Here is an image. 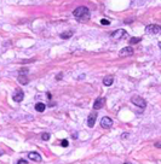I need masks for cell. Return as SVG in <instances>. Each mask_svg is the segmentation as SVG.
<instances>
[{"instance_id": "1", "label": "cell", "mask_w": 161, "mask_h": 164, "mask_svg": "<svg viewBox=\"0 0 161 164\" xmlns=\"http://www.w3.org/2000/svg\"><path fill=\"white\" fill-rule=\"evenodd\" d=\"M73 16L80 22H85V21L90 20L91 14H90V10L86 6H80V8H76L73 11Z\"/></svg>"}, {"instance_id": "2", "label": "cell", "mask_w": 161, "mask_h": 164, "mask_svg": "<svg viewBox=\"0 0 161 164\" xmlns=\"http://www.w3.org/2000/svg\"><path fill=\"white\" fill-rule=\"evenodd\" d=\"M145 32H147L148 34H150V35L161 34V26H157V24H149V26H147Z\"/></svg>"}, {"instance_id": "3", "label": "cell", "mask_w": 161, "mask_h": 164, "mask_svg": "<svg viewBox=\"0 0 161 164\" xmlns=\"http://www.w3.org/2000/svg\"><path fill=\"white\" fill-rule=\"evenodd\" d=\"M112 39H115V40H121V39H125V38H128V34L125 29H118L115 30L112 35Z\"/></svg>"}, {"instance_id": "4", "label": "cell", "mask_w": 161, "mask_h": 164, "mask_svg": "<svg viewBox=\"0 0 161 164\" xmlns=\"http://www.w3.org/2000/svg\"><path fill=\"white\" fill-rule=\"evenodd\" d=\"M131 102L136 105V106H138V108H140V109H145V106H147V102L142 98V97H132L131 98Z\"/></svg>"}, {"instance_id": "5", "label": "cell", "mask_w": 161, "mask_h": 164, "mask_svg": "<svg viewBox=\"0 0 161 164\" xmlns=\"http://www.w3.org/2000/svg\"><path fill=\"white\" fill-rule=\"evenodd\" d=\"M23 98H24L23 91H22V90H16V92H15L14 96H12V99H14L16 103H21V102L23 100Z\"/></svg>"}, {"instance_id": "6", "label": "cell", "mask_w": 161, "mask_h": 164, "mask_svg": "<svg viewBox=\"0 0 161 164\" xmlns=\"http://www.w3.org/2000/svg\"><path fill=\"white\" fill-rule=\"evenodd\" d=\"M104 104H106V98H103V97L97 98L96 102L93 103V109L95 110H99V109H102L104 106Z\"/></svg>"}, {"instance_id": "7", "label": "cell", "mask_w": 161, "mask_h": 164, "mask_svg": "<svg viewBox=\"0 0 161 164\" xmlns=\"http://www.w3.org/2000/svg\"><path fill=\"white\" fill-rule=\"evenodd\" d=\"M96 120H97V112H91L90 116H89V118H87V126H89L90 128L95 127Z\"/></svg>"}, {"instance_id": "8", "label": "cell", "mask_w": 161, "mask_h": 164, "mask_svg": "<svg viewBox=\"0 0 161 164\" xmlns=\"http://www.w3.org/2000/svg\"><path fill=\"white\" fill-rule=\"evenodd\" d=\"M119 54H120L121 57H124V56H132V54H133V48L130 47V46L124 47V48H121V51L119 52Z\"/></svg>"}, {"instance_id": "9", "label": "cell", "mask_w": 161, "mask_h": 164, "mask_svg": "<svg viewBox=\"0 0 161 164\" xmlns=\"http://www.w3.org/2000/svg\"><path fill=\"white\" fill-rule=\"evenodd\" d=\"M101 126L103 127V128H110L112 126H113V121L109 118V117H103L102 120H101Z\"/></svg>"}, {"instance_id": "10", "label": "cell", "mask_w": 161, "mask_h": 164, "mask_svg": "<svg viewBox=\"0 0 161 164\" xmlns=\"http://www.w3.org/2000/svg\"><path fill=\"white\" fill-rule=\"evenodd\" d=\"M28 158L34 160V162H41V156L38 152H29L28 153Z\"/></svg>"}, {"instance_id": "11", "label": "cell", "mask_w": 161, "mask_h": 164, "mask_svg": "<svg viewBox=\"0 0 161 164\" xmlns=\"http://www.w3.org/2000/svg\"><path fill=\"white\" fill-rule=\"evenodd\" d=\"M18 82L21 85H27L28 84V77L26 74H18Z\"/></svg>"}, {"instance_id": "12", "label": "cell", "mask_w": 161, "mask_h": 164, "mask_svg": "<svg viewBox=\"0 0 161 164\" xmlns=\"http://www.w3.org/2000/svg\"><path fill=\"white\" fill-rule=\"evenodd\" d=\"M74 35V30H68V32H64V33H62L59 36H61V39H70L71 36Z\"/></svg>"}, {"instance_id": "13", "label": "cell", "mask_w": 161, "mask_h": 164, "mask_svg": "<svg viewBox=\"0 0 161 164\" xmlns=\"http://www.w3.org/2000/svg\"><path fill=\"white\" fill-rule=\"evenodd\" d=\"M113 82H114V78H113L112 76H108V77L103 78V85H104V86H112Z\"/></svg>"}, {"instance_id": "14", "label": "cell", "mask_w": 161, "mask_h": 164, "mask_svg": "<svg viewBox=\"0 0 161 164\" xmlns=\"http://www.w3.org/2000/svg\"><path fill=\"white\" fill-rule=\"evenodd\" d=\"M45 109H46V105L43 104V103H38V104L35 105V110H36L38 112H44Z\"/></svg>"}, {"instance_id": "15", "label": "cell", "mask_w": 161, "mask_h": 164, "mask_svg": "<svg viewBox=\"0 0 161 164\" xmlns=\"http://www.w3.org/2000/svg\"><path fill=\"white\" fill-rule=\"evenodd\" d=\"M140 40H142L140 38H131L128 42H130V45H134V44H138V42H140Z\"/></svg>"}, {"instance_id": "16", "label": "cell", "mask_w": 161, "mask_h": 164, "mask_svg": "<svg viewBox=\"0 0 161 164\" xmlns=\"http://www.w3.org/2000/svg\"><path fill=\"white\" fill-rule=\"evenodd\" d=\"M41 139H43L44 141L50 140V134H49V133H43V134H41Z\"/></svg>"}, {"instance_id": "17", "label": "cell", "mask_w": 161, "mask_h": 164, "mask_svg": "<svg viewBox=\"0 0 161 164\" xmlns=\"http://www.w3.org/2000/svg\"><path fill=\"white\" fill-rule=\"evenodd\" d=\"M68 145H69V142H68L67 139H63V140L61 141V146H62V147H68Z\"/></svg>"}, {"instance_id": "18", "label": "cell", "mask_w": 161, "mask_h": 164, "mask_svg": "<svg viewBox=\"0 0 161 164\" xmlns=\"http://www.w3.org/2000/svg\"><path fill=\"white\" fill-rule=\"evenodd\" d=\"M101 23H102V24H104V26H109V24H110V22H109L108 20H106V18L101 20Z\"/></svg>"}, {"instance_id": "19", "label": "cell", "mask_w": 161, "mask_h": 164, "mask_svg": "<svg viewBox=\"0 0 161 164\" xmlns=\"http://www.w3.org/2000/svg\"><path fill=\"white\" fill-rule=\"evenodd\" d=\"M28 71H29V70H28V68H24V69H21L18 74H28Z\"/></svg>"}, {"instance_id": "20", "label": "cell", "mask_w": 161, "mask_h": 164, "mask_svg": "<svg viewBox=\"0 0 161 164\" xmlns=\"http://www.w3.org/2000/svg\"><path fill=\"white\" fill-rule=\"evenodd\" d=\"M18 163H28L27 159H18Z\"/></svg>"}, {"instance_id": "21", "label": "cell", "mask_w": 161, "mask_h": 164, "mask_svg": "<svg viewBox=\"0 0 161 164\" xmlns=\"http://www.w3.org/2000/svg\"><path fill=\"white\" fill-rule=\"evenodd\" d=\"M155 147H157V148H161V142H156V144H155Z\"/></svg>"}, {"instance_id": "22", "label": "cell", "mask_w": 161, "mask_h": 164, "mask_svg": "<svg viewBox=\"0 0 161 164\" xmlns=\"http://www.w3.org/2000/svg\"><path fill=\"white\" fill-rule=\"evenodd\" d=\"M62 78V74H58V76H56V80H61Z\"/></svg>"}, {"instance_id": "23", "label": "cell", "mask_w": 161, "mask_h": 164, "mask_svg": "<svg viewBox=\"0 0 161 164\" xmlns=\"http://www.w3.org/2000/svg\"><path fill=\"white\" fill-rule=\"evenodd\" d=\"M46 96H47V98H49V99H51V93H47Z\"/></svg>"}, {"instance_id": "24", "label": "cell", "mask_w": 161, "mask_h": 164, "mask_svg": "<svg viewBox=\"0 0 161 164\" xmlns=\"http://www.w3.org/2000/svg\"><path fill=\"white\" fill-rule=\"evenodd\" d=\"M159 47H160V48H161V42H159Z\"/></svg>"}, {"instance_id": "25", "label": "cell", "mask_w": 161, "mask_h": 164, "mask_svg": "<svg viewBox=\"0 0 161 164\" xmlns=\"http://www.w3.org/2000/svg\"><path fill=\"white\" fill-rule=\"evenodd\" d=\"M2 154H3V152H2V151H0V156H2Z\"/></svg>"}]
</instances>
